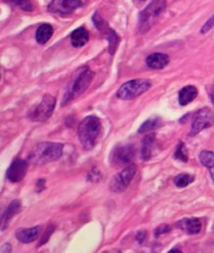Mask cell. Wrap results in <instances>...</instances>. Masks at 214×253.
<instances>
[{
    "mask_svg": "<svg viewBox=\"0 0 214 253\" xmlns=\"http://www.w3.org/2000/svg\"><path fill=\"white\" fill-rule=\"evenodd\" d=\"M214 27V15L211 17V18L204 24V27L201 30L202 33H206L207 32H209L212 28Z\"/></svg>",
    "mask_w": 214,
    "mask_h": 253,
    "instance_id": "obj_27",
    "label": "cell"
},
{
    "mask_svg": "<svg viewBox=\"0 0 214 253\" xmlns=\"http://www.w3.org/2000/svg\"><path fill=\"white\" fill-rule=\"evenodd\" d=\"M87 2L88 0H51L48 11L59 15H70Z\"/></svg>",
    "mask_w": 214,
    "mask_h": 253,
    "instance_id": "obj_8",
    "label": "cell"
},
{
    "mask_svg": "<svg viewBox=\"0 0 214 253\" xmlns=\"http://www.w3.org/2000/svg\"><path fill=\"white\" fill-rule=\"evenodd\" d=\"M55 229H56V227H55L54 225L48 226V228L46 229V231H45L44 235H43V238L41 239V242H40V244H39V247H40V246H42V245H44L45 243H47V242H48L49 238L51 237V234H53V232L55 231Z\"/></svg>",
    "mask_w": 214,
    "mask_h": 253,
    "instance_id": "obj_26",
    "label": "cell"
},
{
    "mask_svg": "<svg viewBox=\"0 0 214 253\" xmlns=\"http://www.w3.org/2000/svg\"><path fill=\"white\" fill-rule=\"evenodd\" d=\"M169 231H170V227H169V226H167V225H161V226H159L158 228L156 229V231H155V237L158 238L159 235L168 233Z\"/></svg>",
    "mask_w": 214,
    "mask_h": 253,
    "instance_id": "obj_28",
    "label": "cell"
},
{
    "mask_svg": "<svg viewBox=\"0 0 214 253\" xmlns=\"http://www.w3.org/2000/svg\"><path fill=\"white\" fill-rule=\"evenodd\" d=\"M155 142H156V135L153 133L149 134L148 136H145L142 143V150H141V155L143 160L148 161L153 156V151L155 148Z\"/></svg>",
    "mask_w": 214,
    "mask_h": 253,
    "instance_id": "obj_17",
    "label": "cell"
},
{
    "mask_svg": "<svg viewBox=\"0 0 214 253\" xmlns=\"http://www.w3.org/2000/svg\"><path fill=\"white\" fill-rule=\"evenodd\" d=\"M194 181V176L190 174H180L175 178V184L178 188L183 189Z\"/></svg>",
    "mask_w": 214,
    "mask_h": 253,
    "instance_id": "obj_23",
    "label": "cell"
},
{
    "mask_svg": "<svg viewBox=\"0 0 214 253\" xmlns=\"http://www.w3.org/2000/svg\"><path fill=\"white\" fill-rule=\"evenodd\" d=\"M21 210V203L19 200H14L12 203L10 204V206H8L6 208V210L4 212L3 216H2V220H1V229L4 230L5 227L7 226L8 222H10L12 220V218L16 215L18 214Z\"/></svg>",
    "mask_w": 214,
    "mask_h": 253,
    "instance_id": "obj_19",
    "label": "cell"
},
{
    "mask_svg": "<svg viewBox=\"0 0 214 253\" xmlns=\"http://www.w3.org/2000/svg\"><path fill=\"white\" fill-rule=\"evenodd\" d=\"M105 36L109 42V52L111 55H114L119 45V42H121V38L118 37L117 33L112 29H111Z\"/></svg>",
    "mask_w": 214,
    "mask_h": 253,
    "instance_id": "obj_22",
    "label": "cell"
},
{
    "mask_svg": "<svg viewBox=\"0 0 214 253\" xmlns=\"http://www.w3.org/2000/svg\"><path fill=\"white\" fill-rule=\"evenodd\" d=\"M198 96V89L192 85H188L182 88L179 92V103L181 106H186L193 102L194 98Z\"/></svg>",
    "mask_w": 214,
    "mask_h": 253,
    "instance_id": "obj_16",
    "label": "cell"
},
{
    "mask_svg": "<svg viewBox=\"0 0 214 253\" xmlns=\"http://www.w3.org/2000/svg\"><path fill=\"white\" fill-rule=\"evenodd\" d=\"M169 252H170V253H173V252H181V251H179L178 249H173V250H170Z\"/></svg>",
    "mask_w": 214,
    "mask_h": 253,
    "instance_id": "obj_31",
    "label": "cell"
},
{
    "mask_svg": "<svg viewBox=\"0 0 214 253\" xmlns=\"http://www.w3.org/2000/svg\"><path fill=\"white\" fill-rule=\"evenodd\" d=\"M169 63V57L165 54L156 53L147 58V65L152 69L161 70L165 68Z\"/></svg>",
    "mask_w": 214,
    "mask_h": 253,
    "instance_id": "obj_13",
    "label": "cell"
},
{
    "mask_svg": "<svg viewBox=\"0 0 214 253\" xmlns=\"http://www.w3.org/2000/svg\"><path fill=\"white\" fill-rule=\"evenodd\" d=\"M166 7V0H153L139 14V32L147 33L159 19Z\"/></svg>",
    "mask_w": 214,
    "mask_h": 253,
    "instance_id": "obj_4",
    "label": "cell"
},
{
    "mask_svg": "<svg viewBox=\"0 0 214 253\" xmlns=\"http://www.w3.org/2000/svg\"><path fill=\"white\" fill-rule=\"evenodd\" d=\"M199 158L201 163L209 170L211 178L214 181V153L211 151H203Z\"/></svg>",
    "mask_w": 214,
    "mask_h": 253,
    "instance_id": "obj_20",
    "label": "cell"
},
{
    "mask_svg": "<svg viewBox=\"0 0 214 253\" xmlns=\"http://www.w3.org/2000/svg\"><path fill=\"white\" fill-rule=\"evenodd\" d=\"M137 173V165L131 164L119 173L111 181L110 190L114 192H122L127 187Z\"/></svg>",
    "mask_w": 214,
    "mask_h": 253,
    "instance_id": "obj_9",
    "label": "cell"
},
{
    "mask_svg": "<svg viewBox=\"0 0 214 253\" xmlns=\"http://www.w3.org/2000/svg\"><path fill=\"white\" fill-rule=\"evenodd\" d=\"M209 95H210L211 102H212V104H213V106H214V85L211 87V89H210V91H209Z\"/></svg>",
    "mask_w": 214,
    "mask_h": 253,
    "instance_id": "obj_30",
    "label": "cell"
},
{
    "mask_svg": "<svg viewBox=\"0 0 214 253\" xmlns=\"http://www.w3.org/2000/svg\"><path fill=\"white\" fill-rule=\"evenodd\" d=\"M138 1H140V2H143V1H145V0H138Z\"/></svg>",
    "mask_w": 214,
    "mask_h": 253,
    "instance_id": "obj_32",
    "label": "cell"
},
{
    "mask_svg": "<svg viewBox=\"0 0 214 253\" xmlns=\"http://www.w3.org/2000/svg\"><path fill=\"white\" fill-rule=\"evenodd\" d=\"M54 35V28L50 24H42L36 32V40L39 44L44 45Z\"/></svg>",
    "mask_w": 214,
    "mask_h": 253,
    "instance_id": "obj_18",
    "label": "cell"
},
{
    "mask_svg": "<svg viewBox=\"0 0 214 253\" xmlns=\"http://www.w3.org/2000/svg\"><path fill=\"white\" fill-rule=\"evenodd\" d=\"M162 124V120L160 119V117H152V119L148 120L145 123H143L141 125V126L138 130V133L139 134H143V133H149V132H152L153 130L158 129L159 126H161Z\"/></svg>",
    "mask_w": 214,
    "mask_h": 253,
    "instance_id": "obj_21",
    "label": "cell"
},
{
    "mask_svg": "<svg viewBox=\"0 0 214 253\" xmlns=\"http://www.w3.org/2000/svg\"><path fill=\"white\" fill-rule=\"evenodd\" d=\"M214 124V114L211 109L205 107L196 111L192 116L190 136H195L203 130H206Z\"/></svg>",
    "mask_w": 214,
    "mask_h": 253,
    "instance_id": "obj_6",
    "label": "cell"
},
{
    "mask_svg": "<svg viewBox=\"0 0 214 253\" xmlns=\"http://www.w3.org/2000/svg\"><path fill=\"white\" fill-rule=\"evenodd\" d=\"M177 227L187 234H198L202 229V223L196 218L183 219L177 223Z\"/></svg>",
    "mask_w": 214,
    "mask_h": 253,
    "instance_id": "obj_12",
    "label": "cell"
},
{
    "mask_svg": "<svg viewBox=\"0 0 214 253\" xmlns=\"http://www.w3.org/2000/svg\"><path fill=\"white\" fill-rule=\"evenodd\" d=\"M145 239H147V232L145 231H140L138 232V234H137V241H138L140 244L143 243Z\"/></svg>",
    "mask_w": 214,
    "mask_h": 253,
    "instance_id": "obj_29",
    "label": "cell"
},
{
    "mask_svg": "<svg viewBox=\"0 0 214 253\" xmlns=\"http://www.w3.org/2000/svg\"><path fill=\"white\" fill-rule=\"evenodd\" d=\"M175 158L178 160H181V161H183V162L188 161V152H187L186 146L183 142L179 143V146H178V148L176 150V153H175Z\"/></svg>",
    "mask_w": 214,
    "mask_h": 253,
    "instance_id": "obj_24",
    "label": "cell"
},
{
    "mask_svg": "<svg viewBox=\"0 0 214 253\" xmlns=\"http://www.w3.org/2000/svg\"><path fill=\"white\" fill-rule=\"evenodd\" d=\"M70 40L73 47H76V48L83 47L84 45L87 44V42L89 41V32L84 27L76 29L75 31L72 32Z\"/></svg>",
    "mask_w": 214,
    "mask_h": 253,
    "instance_id": "obj_15",
    "label": "cell"
},
{
    "mask_svg": "<svg viewBox=\"0 0 214 253\" xmlns=\"http://www.w3.org/2000/svg\"><path fill=\"white\" fill-rule=\"evenodd\" d=\"M57 99L53 96L46 95L42 98L41 103L33 109V111L30 114V119L32 122H45L51 114L54 113Z\"/></svg>",
    "mask_w": 214,
    "mask_h": 253,
    "instance_id": "obj_7",
    "label": "cell"
},
{
    "mask_svg": "<svg viewBox=\"0 0 214 253\" xmlns=\"http://www.w3.org/2000/svg\"><path fill=\"white\" fill-rule=\"evenodd\" d=\"M101 134V122L98 117L90 115L79 126V138L85 150H92L97 143Z\"/></svg>",
    "mask_w": 214,
    "mask_h": 253,
    "instance_id": "obj_2",
    "label": "cell"
},
{
    "mask_svg": "<svg viewBox=\"0 0 214 253\" xmlns=\"http://www.w3.org/2000/svg\"><path fill=\"white\" fill-rule=\"evenodd\" d=\"M6 2H11L15 5H18L21 7L23 11L27 12H31L32 11V3L31 0H5Z\"/></svg>",
    "mask_w": 214,
    "mask_h": 253,
    "instance_id": "obj_25",
    "label": "cell"
},
{
    "mask_svg": "<svg viewBox=\"0 0 214 253\" xmlns=\"http://www.w3.org/2000/svg\"><path fill=\"white\" fill-rule=\"evenodd\" d=\"M29 160L17 158L12 162L6 172L7 179L13 183H18L23 180L29 170Z\"/></svg>",
    "mask_w": 214,
    "mask_h": 253,
    "instance_id": "obj_11",
    "label": "cell"
},
{
    "mask_svg": "<svg viewBox=\"0 0 214 253\" xmlns=\"http://www.w3.org/2000/svg\"><path fill=\"white\" fill-rule=\"evenodd\" d=\"M41 226L32 227V228H27V229H19L16 232V238L18 239L19 242L23 244H29L33 241H36L41 232Z\"/></svg>",
    "mask_w": 214,
    "mask_h": 253,
    "instance_id": "obj_14",
    "label": "cell"
},
{
    "mask_svg": "<svg viewBox=\"0 0 214 253\" xmlns=\"http://www.w3.org/2000/svg\"><path fill=\"white\" fill-rule=\"evenodd\" d=\"M152 88V82L148 79H137L124 83L118 89L116 96L123 100L134 99L142 95Z\"/></svg>",
    "mask_w": 214,
    "mask_h": 253,
    "instance_id": "obj_5",
    "label": "cell"
},
{
    "mask_svg": "<svg viewBox=\"0 0 214 253\" xmlns=\"http://www.w3.org/2000/svg\"><path fill=\"white\" fill-rule=\"evenodd\" d=\"M63 145L57 142H41L36 145L29 155V162L35 165H44L62 157Z\"/></svg>",
    "mask_w": 214,
    "mask_h": 253,
    "instance_id": "obj_1",
    "label": "cell"
},
{
    "mask_svg": "<svg viewBox=\"0 0 214 253\" xmlns=\"http://www.w3.org/2000/svg\"><path fill=\"white\" fill-rule=\"evenodd\" d=\"M93 78L94 72L90 70L88 67H82L81 69H79L74 75L69 89L66 92L63 100V105H66L67 103H69L70 100L82 95L90 86V83L92 82Z\"/></svg>",
    "mask_w": 214,
    "mask_h": 253,
    "instance_id": "obj_3",
    "label": "cell"
},
{
    "mask_svg": "<svg viewBox=\"0 0 214 253\" xmlns=\"http://www.w3.org/2000/svg\"><path fill=\"white\" fill-rule=\"evenodd\" d=\"M135 148L131 145L119 146L111 154V162L113 165L124 166L130 164L135 158Z\"/></svg>",
    "mask_w": 214,
    "mask_h": 253,
    "instance_id": "obj_10",
    "label": "cell"
}]
</instances>
